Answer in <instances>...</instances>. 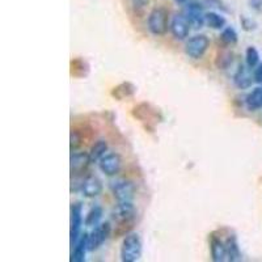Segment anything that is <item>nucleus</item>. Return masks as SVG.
Instances as JSON below:
<instances>
[{"label":"nucleus","instance_id":"nucleus-1","mask_svg":"<svg viewBox=\"0 0 262 262\" xmlns=\"http://www.w3.org/2000/svg\"><path fill=\"white\" fill-rule=\"evenodd\" d=\"M142 238L138 233H127L121 245V261L135 262L142 257Z\"/></svg>","mask_w":262,"mask_h":262},{"label":"nucleus","instance_id":"nucleus-2","mask_svg":"<svg viewBox=\"0 0 262 262\" xmlns=\"http://www.w3.org/2000/svg\"><path fill=\"white\" fill-rule=\"evenodd\" d=\"M148 30L155 36H164L168 32V12L164 8L152 9L147 20Z\"/></svg>","mask_w":262,"mask_h":262},{"label":"nucleus","instance_id":"nucleus-3","mask_svg":"<svg viewBox=\"0 0 262 262\" xmlns=\"http://www.w3.org/2000/svg\"><path fill=\"white\" fill-rule=\"evenodd\" d=\"M210 46L209 37L205 34H196V36L189 38L185 46V51L191 59H201L206 54Z\"/></svg>","mask_w":262,"mask_h":262},{"label":"nucleus","instance_id":"nucleus-4","mask_svg":"<svg viewBox=\"0 0 262 262\" xmlns=\"http://www.w3.org/2000/svg\"><path fill=\"white\" fill-rule=\"evenodd\" d=\"M112 191L118 202H128L135 196V185L128 180H121L112 184Z\"/></svg>","mask_w":262,"mask_h":262},{"label":"nucleus","instance_id":"nucleus-5","mask_svg":"<svg viewBox=\"0 0 262 262\" xmlns=\"http://www.w3.org/2000/svg\"><path fill=\"white\" fill-rule=\"evenodd\" d=\"M111 231L112 228L109 223H102L96 226L95 229L88 235V250L93 252V250L101 247L111 235Z\"/></svg>","mask_w":262,"mask_h":262},{"label":"nucleus","instance_id":"nucleus-6","mask_svg":"<svg viewBox=\"0 0 262 262\" xmlns=\"http://www.w3.org/2000/svg\"><path fill=\"white\" fill-rule=\"evenodd\" d=\"M83 224V205L81 203H72L71 205V229H70V238L71 245L74 247L75 243L80 237V229Z\"/></svg>","mask_w":262,"mask_h":262},{"label":"nucleus","instance_id":"nucleus-7","mask_svg":"<svg viewBox=\"0 0 262 262\" xmlns=\"http://www.w3.org/2000/svg\"><path fill=\"white\" fill-rule=\"evenodd\" d=\"M121 165H122V163H121V158H119L118 154H106L100 159V163H98V167H100L101 172L109 177L118 174L119 170H121Z\"/></svg>","mask_w":262,"mask_h":262},{"label":"nucleus","instance_id":"nucleus-8","mask_svg":"<svg viewBox=\"0 0 262 262\" xmlns=\"http://www.w3.org/2000/svg\"><path fill=\"white\" fill-rule=\"evenodd\" d=\"M190 23H189L188 17L185 15H176L172 18V23H170V33L173 34V37L176 39H185L189 36V32H190Z\"/></svg>","mask_w":262,"mask_h":262},{"label":"nucleus","instance_id":"nucleus-9","mask_svg":"<svg viewBox=\"0 0 262 262\" xmlns=\"http://www.w3.org/2000/svg\"><path fill=\"white\" fill-rule=\"evenodd\" d=\"M185 16L188 17L191 27L195 29H200L206 24V13L203 12V6H201L200 3H195V2L189 3L186 6V15Z\"/></svg>","mask_w":262,"mask_h":262},{"label":"nucleus","instance_id":"nucleus-10","mask_svg":"<svg viewBox=\"0 0 262 262\" xmlns=\"http://www.w3.org/2000/svg\"><path fill=\"white\" fill-rule=\"evenodd\" d=\"M254 78L252 72H250V67L247 64L238 66L237 71L233 75V84L237 86L238 90H248L253 84Z\"/></svg>","mask_w":262,"mask_h":262},{"label":"nucleus","instance_id":"nucleus-11","mask_svg":"<svg viewBox=\"0 0 262 262\" xmlns=\"http://www.w3.org/2000/svg\"><path fill=\"white\" fill-rule=\"evenodd\" d=\"M80 190L86 198H96L102 193V181L96 176L85 177L83 180Z\"/></svg>","mask_w":262,"mask_h":262},{"label":"nucleus","instance_id":"nucleus-12","mask_svg":"<svg viewBox=\"0 0 262 262\" xmlns=\"http://www.w3.org/2000/svg\"><path fill=\"white\" fill-rule=\"evenodd\" d=\"M135 217V207L131 201L128 202H118L113 210V219L119 222L134 221Z\"/></svg>","mask_w":262,"mask_h":262},{"label":"nucleus","instance_id":"nucleus-13","mask_svg":"<svg viewBox=\"0 0 262 262\" xmlns=\"http://www.w3.org/2000/svg\"><path fill=\"white\" fill-rule=\"evenodd\" d=\"M91 164L90 154L86 152H72L71 160H70V168L72 174H80L88 168Z\"/></svg>","mask_w":262,"mask_h":262},{"label":"nucleus","instance_id":"nucleus-14","mask_svg":"<svg viewBox=\"0 0 262 262\" xmlns=\"http://www.w3.org/2000/svg\"><path fill=\"white\" fill-rule=\"evenodd\" d=\"M210 250H211V258L214 262H223L227 259L226 243L217 236H211L210 240Z\"/></svg>","mask_w":262,"mask_h":262},{"label":"nucleus","instance_id":"nucleus-15","mask_svg":"<svg viewBox=\"0 0 262 262\" xmlns=\"http://www.w3.org/2000/svg\"><path fill=\"white\" fill-rule=\"evenodd\" d=\"M74 252L71 254L72 262H84L85 261V253L88 250V233H84L79 237V240L75 243Z\"/></svg>","mask_w":262,"mask_h":262},{"label":"nucleus","instance_id":"nucleus-16","mask_svg":"<svg viewBox=\"0 0 262 262\" xmlns=\"http://www.w3.org/2000/svg\"><path fill=\"white\" fill-rule=\"evenodd\" d=\"M226 250H227V261L236 262L242 259V252L237 244V238L235 235H231L227 237L226 242Z\"/></svg>","mask_w":262,"mask_h":262},{"label":"nucleus","instance_id":"nucleus-17","mask_svg":"<svg viewBox=\"0 0 262 262\" xmlns=\"http://www.w3.org/2000/svg\"><path fill=\"white\" fill-rule=\"evenodd\" d=\"M245 104L249 111L256 112L262 107V88L258 86L256 90H253L249 95L247 96V100H245Z\"/></svg>","mask_w":262,"mask_h":262},{"label":"nucleus","instance_id":"nucleus-18","mask_svg":"<svg viewBox=\"0 0 262 262\" xmlns=\"http://www.w3.org/2000/svg\"><path fill=\"white\" fill-rule=\"evenodd\" d=\"M135 91H137V88H135L134 84L122 83L114 88L112 95H113L117 100H123V98H127L130 97V96L134 95Z\"/></svg>","mask_w":262,"mask_h":262},{"label":"nucleus","instance_id":"nucleus-19","mask_svg":"<svg viewBox=\"0 0 262 262\" xmlns=\"http://www.w3.org/2000/svg\"><path fill=\"white\" fill-rule=\"evenodd\" d=\"M107 151V143L105 140H97L95 144L92 146L90 152V158L91 163H96V161H100V159L102 156H105L106 154L105 152Z\"/></svg>","mask_w":262,"mask_h":262},{"label":"nucleus","instance_id":"nucleus-20","mask_svg":"<svg viewBox=\"0 0 262 262\" xmlns=\"http://www.w3.org/2000/svg\"><path fill=\"white\" fill-rule=\"evenodd\" d=\"M206 24L212 29H224L227 24V20L222 15L216 12H207L205 16Z\"/></svg>","mask_w":262,"mask_h":262},{"label":"nucleus","instance_id":"nucleus-21","mask_svg":"<svg viewBox=\"0 0 262 262\" xmlns=\"http://www.w3.org/2000/svg\"><path fill=\"white\" fill-rule=\"evenodd\" d=\"M102 214H104V211H102L101 207H100V206H95V207H92V209L90 210V212L86 214L84 223H85L86 227L98 226V224H100V221H101Z\"/></svg>","mask_w":262,"mask_h":262},{"label":"nucleus","instance_id":"nucleus-22","mask_svg":"<svg viewBox=\"0 0 262 262\" xmlns=\"http://www.w3.org/2000/svg\"><path fill=\"white\" fill-rule=\"evenodd\" d=\"M71 74L74 76H78V78H81V76H85L88 74V64H86L85 60L80 59H74L71 62Z\"/></svg>","mask_w":262,"mask_h":262},{"label":"nucleus","instance_id":"nucleus-23","mask_svg":"<svg viewBox=\"0 0 262 262\" xmlns=\"http://www.w3.org/2000/svg\"><path fill=\"white\" fill-rule=\"evenodd\" d=\"M237 32H236L235 28L232 27L224 28L223 32H222L221 34V39L224 45H235L236 42H237Z\"/></svg>","mask_w":262,"mask_h":262},{"label":"nucleus","instance_id":"nucleus-24","mask_svg":"<svg viewBox=\"0 0 262 262\" xmlns=\"http://www.w3.org/2000/svg\"><path fill=\"white\" fill-rule=\"evenodd\" d=\"M258 62H259L258 50H257L256 48H253V46H249V48L247 49V51H245V63H247L248 67L254 69V67H257Z\"/></svg>","mask_w":262,"mask_h":262},{"label":"nucleus","instance_id":"nucleus-25","mask_svg":"<svg viewBox=\"0 0 262 262\" xmlns=\"http://www.w3.org/2000/svg\"><path fill=\"white\" fill-rule=\"evenodd\" d=\"M81 146V137L76 130L71 131V151L75 152Z\"/></svg>","mask_w":262,"mask_h":262},{"label":"nucleus","instance_id":"nucleus-26","mask_svg":"<svg viewBox=\"0 0 262 262\" xmlns=\"http://www.w3.org/2000/svg\"><path fill=\"white\" fill-rule=\"evenodd\" d=\"M242 25H243V29L247 30V32L256 29V23L248 17H242Z\"/></svg>","mask_w":262,"mask_h":262},{"label":"nucleus","instance_id":"nucleus-27","mask_svg":"<svg viewBox=\"0 0 262 262\" xmlns=\"http://www.w3.org/2000/svg\"><path fill=\"white\" fill-rule=\"evenodd\" d=\"M253 78H254V81H256V83L262 84V63H258L256 69H254Z\"/></svg>","mask_w":262,"mask_h":262},{"label":"nucleus","instance_id":"nucleus-28","mask_svg":"<svg viewBox=\"0 0 262 262\" xmlns=\"http://www.w3.org/2000/svg\"><path fill=\"white\" fill-rule=\"evenodd\" d=\"M210 4H212V6H215L216 8H221V9H224V11H227L226 6L223 4V2L222 0H207Z\"/></svg>","mask_w":262,"mask_h":262},{"label":"nucleus","instance_id":"nucleus-29","mask_svg":"<svg viewBox=\"0 0 262 262\" xmlns=\"http://www.w3.org/2000/svg\"><path fill=\"white\" fill-rule=\"evenodd\" d=\"M250 4H252V7H253V8L261 9L262 0H250Z\"/></svg>","mask_w":262,"mask_h":262},{"label":"nucleus","instance_id":"nucleus-30","mask_svg":"<svg viewBox=\"0 0 262 262\" xmlns=\"http://www.w3.org/2000/svg\"><path fill=\"white\" fill-rule=\"evenodd\" d=\"M177 3H180V4H184V3H186V2H188V0H176Z\"/></svg>","mask_w":262,"mask_h":262}]
</instances>
